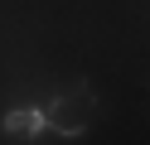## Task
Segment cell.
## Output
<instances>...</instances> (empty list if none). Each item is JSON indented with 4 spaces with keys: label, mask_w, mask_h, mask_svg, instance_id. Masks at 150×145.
Returning <instances> with one entry per match:
<instances>
[{
    "label": "cell",
    "mask_w": 150,
    "mask_h": 145,
    "mask_svg": "<svg viewBox=\"0 0 150 145\" xmlns=\"http://www.w3.org/2000/svg\"><path fill=\"white\" fill-rule=\"evenodd\" d=\"M0 131L10 135V140H39V135H49V121L34 106H15V111L0 116Z\"/></svg>",
    "instance_id": "obj_1"
}]
</instances>
